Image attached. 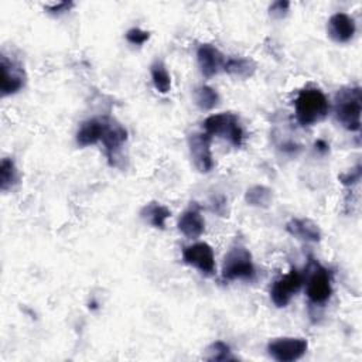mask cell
<instances>
[{"mask_svg": "<svg viewBox=\"0 0 362 362\" xmlns=\"http://www.w3.org/2000/svg\"><path fill=\"white\" fill-rule=\"evenodd\" d=\"M307 348L308 342L304 338L283 337L267 344V354L279 362H294L307 352Z\"/></svg>", "mask_w": 362, "mask_h": 362, "instance_id": "5", "label": "cell"}, {"mask_svg": "<svg viewBox=\"0 0 362 362\" xmlns=\"http://www.w3.org/2000/svg\"><path fill=\"white\" fill-rule=\"evenodd\" d=\"M359 180H361V165H356L351 171L339 175V181L344 185H355L359 182Z\"/></svg>", "mask_w": 362, "mask_h": 362, "instance_id": "25", "label": "cell"}, {"mask_svg": "<svg viewBox=\"0 0 362 362\" xmlns=\"http://www.w3.org/2000/svg\"><path fill=\"white\" fill-rule=\"evenodd\" d=\"M140 216L146 222H148L151 226H154L157 229H164L165 221L170 216V211H168V208H165L164 205H161L158 202H150L143 206V209L140 211Z\"/></svg>", "mask_w": 362, "mask_h": 362, "instance_id": "17", "label": "cell"}, {"mask_svg": "<svg viewBox=\"0 0 362 362\" xmlns=\"http://www.w3.org/2000/svg\"><path fill=\"white\" fill-rule=\"evenodd\" d=\"M148 37H150V34H148L147 31L140 30V28H137V27H133V28H130V30L126 33V40H127L130 44H133V45H141V44H144V42L148 40Z\"/></svg>", "mask_w": 362, "mask_h": 362, "instance_id": "24", "label": "cell"}, {"mask_svg": "<svg viewBox=\"0 0 362 362\" xmlns=\"http://www.w3.org/2000/svg\"><path fill=\"white\" fill-rule=\"evenodd\" d=\"M177 226H178V230L184 236H187L189 239H197L204 233L205 222H204L199 211L195 208H191L181 214V216L178 218Z\"/></svg>", "mask_w": 362, "mask_h": 362, "instance_id": "15", "label": "cell"}, {"mask_svg": "<svg viewBox=\"0 0 362 362\" xmlns=\"http://www.w3.org/2000/svg\"><path fill=\"white\" fill-rule=\"evenodd\" d=\"M182 259L187 264L197 267L201 273L211 276L215 272V256L212 247L205 243H194L182 250Z\"/></svg>", "mask_w": 362, "mask_h": 362, "instance_id": "9", "label": "cell"}, {"mask_svg": "<svg viewBox=\"0 0 362 362\" xmlns=\"http://www.w3.org/2000/svg\"><path fill=\"white\" fill-rule=\"evenodd\" d=\"M332 294L331 274L318 263H314V269L307 281V297L310 303L315 305L325 304Z\"/></svg>", "mask_w": 362, "mask_h": 362, "instance_id": "6", "label": "cell"}, {"mask_svg": "<svg viewBox=\"0 0 362 362\" xmlns=\"http://www.w3.org/2000/svg\"><path fill=\"white\" fill-rule=\"evenodd\" d=\"M106 120L105 119H89L81 124V127L76 132V143L81 147L92 146L102 140V136L105 133Z\"/></svg>", "mask_w": 362, "mask_h": 362, "instance_id": "16", "label": "cell"}, {"mask_svg": "<svg viewBox=\"0 0 362 362\" xmlns=\"http://www.w3.org/2000/svg\"><path fill=\"white\" fill-rule=\"evenodd\" d=\"M197 61L201 74L205 78H212L216 75L225 64L223 54L212 44H201L197 49Z\"/></svg>", "mask_w": 362, "mask_h": 362, "instance_id": "10", "label": "cell"}, {"mask_svg": "<svg viewBox=\"0 0 362 362\" xmlns=\"http://www.w3.org/2000/svg\"><path fill=\"white\" fill-rule=\"evenodd\" d=\"M126 140H127L126 129L113 120H106V127L102 136V141L105 144V151L110 164H112V160L116 158L117 153L120 151Z\"/></svg>", "mask_w": 362, "mask_h": 362, "instance_id": "13", "label": "cell"}, {"mask_svg": "<svg viewBox=\"0 0 362 362\" xmlns=\"http://www.w3.org/2000/svg\"><path fill=\"white\" fill-rule=\"evenodd\" d=\"M303 286V274L291 267L287 274L277 279L270 288V298L277 307H286L291 297L298 293Z\"/></svg>", "mask_w": 362, "mask_h": 362, "instance_id": "7", "label": "cell"}, {"mask_svg": "<svg viewBox=\"0 0 362 362\" xmlns=\"http://www.w3.org/2000/svg\"><path fill=\"white\" fill-rule=\"evenodd\" d=\"M150 72H151V79H153L154 88L160 93H167L171 88V78H170V74H168L165 65L161 61H156V62H153Z\"/></svg>", "mask_w": 362, "mask_h": 362, "instance_id": "20", "label": "cell"}, {"mask_svg": "<svg viewBox=\"0 0 362 362\" xmlns=\"http://www.w3.org/2000/svg\"><path fill=\"white\" fill-rule=\"evenodd\" d=\"M72 6H74V3H72V1H61V3H57V4H52V6H47L45 8H47V10H49L48 13H52V14H61V13L68 11Z\"/></svg>", "mask_w": 362, "mask_h": 362, "instance_id": "27", "label": "cell"}, {"mask_svg": "<svg viewBox=\"0 0 362 362\" xmlns=\"http://www.w3.org/2000/svg\"><path fill=\"white\" fill-rule=\"evenodd\" d=\"M17 181V170L11 158H3L0 164V187L1 191L10 189Z\"/></svg>", "mask_w": 362, "mask_h": 362, "instance_id": "23", "label": "cell"}, {"mask_svg": "<svg viewBox=\"0 0 362 362\" xmlns=\"http://www.w3.org/2000/svg\"><path fill=\"white\" fill-rule=\"evenodd\" d=\"M204 358L206 361H233L236 359L232 355V351L229 348L228 344L222 342V341H215L212 342L206 349H205V355Z\"/></svg>", "mask_w": 362, "mask_h": 362, "instance_id": "22", "label": "cell"}, {"mask_svg": "<svg viewBox=\"0 0 362 362\" xmlns=\"http://www.w3.org/2000/svg\"><path fill=\"white\" fill-rule=\"evenodd\" d=\"M315 148L321 153H327L328 151V144L324 140H317L315 141Z\"/></svg>", "mask_w": 362, "mask_h": 362, "instance_id": "28", "label": "cell"}, {"mask_svg": "<svg viewBox=\"0 0 362 362\" xmlns=\"http://www.w3.org/2000/svg\"><path fill=\"white\" fill-rule=\"evenodd\" d=\"M327 31L329 38L335 42H348L355 35L356 24L346 13H335L328 20Z\"/></svg>", "mask_w": 362, "mask_h": 362, "instance_id": "12", "label": "cell"}, {"mask_svg": "<svg viewBox=\"0 0 362 362\" xmlns=\"http://www.w3.org/2000/svg\"><path fill=\"white\" fill-rule=\"evenodd\" d=\"M334 113L337 122L349 132L361 129V88H342L335 95Z\"/></svg>", "mask_w": 362, "mask_h": 362, "instance_id": "2", "label": "cell"}, {"mask_svg": "<svg viewBox=\"0 0 362 362\" xmlns=\"http://www.w3.org/2000/svg\"><path fill=\"white\" fill-rule=\"evenodd\" d=\"M24 86L23 69L18 64L11 59H7L6 55H1V96H8L17 93Z\"/></svg>", "mask_w": 362, "mask_h": 362, "instance_id": "11", "label": "cell"}, {"mask_svg": "<svg viewBox=\"0 0 362 362\" xmlns=\"http://www.w3.org/2000/svg\"><path fill=\"white\" fill-rule=\"evenodd\" d=\"M296 117L301 126H311L321 122L329 110V102L318 88H305L298 92L294 100Z\"/></svg>", "mask_w": 362, "mask_h": 362, "instance_id": "1", "label": "cell"}, {"mask_svg": "<svg viewBox=\"0 0 362 362\" xmlns=\"http://www.w3.org/2000/svg\"><path fill=\"white\" fill-rule=\"evenodd\" d=\"M255 274L256 270L250 252L242 245L232 246L223 259L222 279L225 281L252 280Z\"/></svg>", "mask_w": 362, "mask_h": 362, "instance_id": "3", "label": "cell"}, {"mask_svg": "<svg viewBox=\"0 0 362 362\" xmlns=\"http://www.w3.org/2000/svg\"><path fill=\"white\" fill-rule=\"evenodd\" d=\"M194 98H195L197 106L202 110H211L219 103L218 92L214 88L206 86V85L197 88L194 92Z\"/></svg>", "mask_w": 362, "mask_h": 362, "instance_id": "21", "label": "cell"}, {"mask_svg": "<svg viewBox=\"0 0 362 362\" xmlns=\"http://www.w3.org/2000/svg\"><path fill=\"white\" fill-rule=\"evenodd\" d=\"M245 201L257 208H267L273 201V191L264 185H253L245 194Z\"/></svg>", "mask_w": 362, "mask_h": 362, "instance_id": "19", "label": "cell"}, {"mask_svg": "<svg viewBox=\"0 0 362 362\" xmlns=\"http://www.w3.org/2000/svg\"><path fill=\"white\" fill-rule=\"evenodd\" d=\"M189 154L194 165L201 173H209L214 168V158L211 153V136L204 133H192L188 137Z\"/></svg>", "mask_w": 362, "mask_h": 362, "instance_id": "8", "label": "cell"}, {"mask_svg": "<svg viewBox=\"0 0 362 362\" xmlns=\"http://www.w3.org/2000/svg\"><path fill=\"white\" fill-rule=\"evenodd\" d=\"M204 132L208 136H221L229 140L230 144L239 147L243 140V130L238 117L232 113L211 115L204 122Z\"/></svg>", "mask_w": 362, "mask_h": 362, "instance_id": "4", "label": "cell"}, {"mask_svg": "<svg viewBox=\"0 0 362 362\" xmlns=\"http://www.w3.org/2000/svg\"><path fill=\"white\" fill-rule=\"evenodd\" d=\"M223 69L238 78H249L255 74L256 65L252 59L243 58V57H230L225 59Z\"/></svg>", "mask_w": 362, "mask_h": 362, "instance_id": "18", "label": "cell"}, {"mask_svg": "<svg viewBox=\"0 0 362 362\" xmlns=\"http://www.w3.org/2000/svg\"><path fill=\"white\" fill-rule=\"evenodd\" d=\"M288 7H290V3H288V1L279 0V1L272 3V6L269 7V11H270V16H272V17H274V18H281V17H284V16L287 14Z\"/></svg>", "mask_w": 362, "mask_h": 362, "instance_id": "26", "label": "cell"}, {"mask_svg": "<svg viewBox=\"0 0 362 362\" xmlns=\"http://www.w3.org/2000/svg\"><path fill=\"white\" fill-rule=\"evenodd\" d=\"M287 232L304 242H320L321 240V230L317 226V223H314L310 219H304V218H294L290 222H287L286 225Z\"/></svg>", "mask_w": 362, "mask_h": 362, "instance_id": "14", "label": "cell"}]
</instances>
